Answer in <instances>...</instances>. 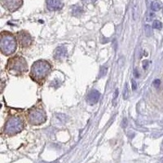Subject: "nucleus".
Instances as JSON below:
<instances>
[{
    "label": "nucleus",
    "mask_w": 163,
    "mask_h": 163,
    "mask_svg": "<svg viewBox=\"0 0 163 163\" xmlns=\"http://www.w3.org/2000/svg\"><path fill=\"white\" fill-rule=\"evenodd\" d=\"M51 66L48 61H38L31 67V78L38 83H42L51 71Z\"/></svg>",
    "instance_id": "obj_1"
},
{
    "label": "nucleus",
    "mask_w": 163,
    "mask_h": 163,
    "mask_svg": "<svg viewBox=\"0 0 163 163\" xmlns=\"http://www.w3.org/2000/svg\"><path fill=\"white\" fill-rule=\"evenodd\" d=\"M27 63L24 58L16 56L11 58L7 63V70L11 74L19 76L27 71Z\"/></svg>",
    "instance_id": "obj_2"
},
{
    "label": "nucleus",
    "mask_w": 163,
    "mask_h": 163,
    "mask_svg": "<svg viewBox=\"0 0 163 163\" xmlns=\"http://www.w3.org/2000/svg\"><path fill=\"white\" fill-rule=\"evenodd\" d=\"M0 48L2 52L6 56L12 55L16 51L17 41L12 34L8 32H3L1 34Z\"/></svg>",
    "instance_id": "obj_3"
},
{
    "label": "nucleus",
    "mask_w": 163,
    "mask_h": 163,
    "mask_svg": "<svg viewBox=\"0 0 163 163\" xmlns=\"http://www.w3.org/2000/svg\"><path fill=\"white\" fill-rule=\"evenodd\" d=\"M24 127V123L19 117H12L11 118L5 126V133L7 135H16L22 131Z\"/></svg>",
    "instance_id": "obj_4"
},
{
    "label": "nucleus",
    "mask_w": 163,
    "mask_h": 163,
    "mask_svg": "<svg viewBox=\"0 0 163 163\" xmlns=\"http://www.w3.org/2000/svg\"><path fill=\"white\" fill-rule=\"evenodd\" d=\"M28 118L31 124L39 125L46 121L47 116L44 110L39 108H32L28 111Z\"/></svg>",
    "instance_id": "obj_5"
},
{
    "label": "nucleus",
    "mask_w": 163,
    "mask_h": 163,
    "mask_svg": "<svg viewBox=\"0 0 163 163\" xmlns=\"http://www.w3.org/2000/svg\"><path fill=\"white\" fill-rule=\"evenodd\" d=\"M17 40L21 48H29L33 43V38L26 31H20L17 33Z\"/></svg>",
    "instance_id": "obj_6"
},
{
    "label": "nucleus",
    "mask_w": 163,
    "mask_h": 163,
    "mask_svg": "<svg viewBox=\"0 0 163 163\" xmlns=\"http://www.w3.org/2000/svg\"><path fill=\"white\" fill-rule=\"evenodd\" d=\"M4 7L10 12H15L22 5V0H2Z\"/></svg>",
    "instance_id": "obj_7"
},
{
    "label": "nucleus",
    "mask_w": 163,
    "mask_h": 163,
    "mask_svg": "<svg viewBox=\"0 0 163 163\" xmlns=\"http://www.w3.org/2000/svg\"><path fill=\"white\" fill-rule=\"evenodd\" d=\"M47 7L50 11L61 10L63 7L62 0H47Z\"/></svg>",
    "instance_id": "obj_8"
},
{
    "label": "nucleus",
    "mask_w": 163,
    "mask_h": 163,
    "mask_svg": "<svg viewBox=\"0 0 163 163\" xmlns=\"http://www.w3.org/2000/svg\"><path fill=\"white\" fill-rule=\"evenodd\" d=\"M100 93L97 90H92L87 95V102L90 105H95L99 101Z\"/></svg>",
    "instance_id": "obj_9"
},
{
    "label": "nucleus",
    "mask_w": 163,
    "mask_h": 163,
    "mask_svg": "<svg viewBox=\"0 0 163 163\" xmlns=\"http://www.w3.org/2000/svg\"><path fill=\"white\" fill-rule=\"evenodd\" d=\"M67 56V49L64 46H61L56 49L54 53V58L56 60H62Z\"/></svg>",
    "instance_id": "obj_10"
},
{
    "label": "nucleus",
    "mask_w": 163,
    "mask_h": 163,
    "mask_svg": "<svg viewBox=\"0 0 163 163\" xmlns=\"http://www.w3.org/2000/svg\"><path fill=\"white\" fill-rule=\"evenodd\" d=\"M82 13H83V9L82 7L78 6V5H74L72 7V14L74 17H79Z\"/></svg>",
    "instance_id": "obj_11"
},
{
    "label": "nucleus",
    "mask_w": 163,
    "mask_h": 163,
    "mask_svg": "<svg viewBox=\"0 0 163 163\" xmlns=\"http://www.w3.org/2000/svg\"><path fill=\"white\" fill-rule=\"evenodd\" d=\"M161 7H162V5H161V3H160L159 1H153L152 2V4H151V9L153 12H157V11H159L161 9Z\"/></svg>",
    "instance_id": "obj_12"
},
{
    "label": "nucleus",
    "mask_w": 163,
    "mask_h": 163,
    "mask_svg": "<svg viewBox=\"0 0 163 163\" xmlns=\"http://www.w3.org/2000/svg\"><path fill=\"white\" fill-rule=\"evenodd\" d=\"M128 97H129V86H128V83L126 82L125 84V87L123 89V99L127 100Z\"/></svg>",
    "instance_id": "obj_13"
},
{
    "label": "nucleus",
    "mask_w": 163,
    "mask_h": 163,
    "mask_svg": "<svg viewBox=\"0 0 163 163\" xmlns=\"http://www.w3.org/2000/svg\"><path fill=\"white\" fill-rule=\"evenodd\" d=\"M153 27L156 30H161L162 28V23L159 20H154L153 24Z\"/></svg>",
    "instance_id": "obj_14"
},
{
    "label": "nucleus",
    "mask_w": 163,
    "mask_h": 163,
    "mask_svg": "<svg viewBox=\"0 0 163 163\" xmlns=\"http://www.w3.org/2000/svg\"><path fill=\"white\" fill-rule=\"evenodd\" d=\"M145 34L148 37H150V35L153 34V32H152V29L150 27L149 25H145Z\"/></svg>",
    "instance_id": "obj_15"
},
{
    "label": "nucleus",
    "mask_w": 163,
    "mask_h": 163,
    "mask_svg": "<svg viewBox=\"0 0 163 163\" xmlns=\"http://www.w3.org/2000/svg\"><path fill=\"white\" fill-rule=\"evenodd\" d=\"M131 87H132L133 91H136V89H137V83H136L134 79L131 80Z\"/></svg>",
    "instance_id": "obj_16"
},
{
    "label": "nucleus",
    "mask_w": 163,
    "mask_h": 163,
    "mask_svg": "<svg viewBox=\"0 0 163 163\" xmlns=\"http://www.w3.org/2000/svg\"><path fill=\"white\" fill-rule=\"evenodd\" d=\"M149 62L148 61H144L143 62V68L144 69H147L148 67H149Z\"/></svg>",
    "instance_id": "obj_17"
},
{
    "label": "nucleus",
    "mask_w": 163,
    "mask_h": 163,
    "mask_svg": "<svg viewBox=\"0 0 163 163\" xmlns=\"http://www.w3.org/2000/svg\"><path fill=\"white\" fill-rule=\"evenodd\" d=\"M160 84H161V82H160L159 79H156V80H154V82H153V86L155 87H158Z\"/></svg>",
    "instance_id": "obj_18"
},
{
    "label": "nucleus",
    "mask_w": 163,
    "mask_h": 163,
    "mask_svg": "<svg viewBox=\"0 0 163 163\" xmlns=\"http://www.w3.org/2000/svg\"><path fill=\"white\" fill-rule=\"evenodd\" d=\"M122 126L123 128H126V126H127V119L125 118H123V120H122Z\"/></svg>",
    "instance_id": "obj_19"
},
{
    "label": "nucleus",
    "mask_w": 163,
    "mask_h": 163,
    "mask_svg": "<svg viewBox=\"0 0 163 163\" xmlns=\"http://www.w3.org/2000/svg\"><path fill=\"white\" fill-rule=\"evenodd\" d=\"M84 4H93V3H95L96 0H82Z\"/></svg>",
    "instance_id": "obj_20"
},
{
    "label": "nucleus",
    "mask_w": 163,
    "mask_h": 163,
    "mask_svg": "<svg viewBox=\"0 0 163 163\" xmlns=\"http://www.w3.org/2000/svg\"><path fill=\"white\" fill-rule=\"evenodd\" d=\"M133 74H134V76H135L136 78H139V71H138V69H134Z\"/></svg>",
    "instance_id": "obj_21"
},
{
    "label": "nucleus",
    "mask_w": 163,
    "mask_h": 163,
    "mask_svg": "<svg viewBox=\"0 0 163 163\" xmlns=\"http://www.w3.org/2000/svg\"><path fill=\"white\" fill-rule=\"evenodd\" d=\"M118 89H116L115 92H114V95H113V102L115 101V100L118 97Z\"/></svg>",
    "instance_id": "obj_22"
},
{
    "label": "nucleus",
    "mask_w": 163,
    "mask_h": 163,
    "mask_svg": "<svg viewBox=\"0 0 163 163\" xmlns=\"http://www.w3.org/2000/svg\"><path fill=\"white\" fill-rule=\"evenodd\" d=\"M162 163H163V159L162 160Z\"/></svg>",
    "instance_id": "obj_23"
},
{
    "label": "nucleus",
    "mask_w": 163,
    "mask_h": 163,
    "mask_svg": "<svg viewBox=\"0 0 163 163\" xmlns=\"http://www.w3.org/2000/svg\"><path fill=\"white\" fill-rule=\"evenodd\" d=\"M162 145H163V142H162Z\"/></svg>",
    "instance_id": "obj_24"
},
{
    "label": "nucleus",
    "mask_w": 163,
    "mask_h": 163,
    "mask_svg": "<svg viewBox=\"0 0 163 163\" xmlns=\"http://www.w3.org/2000/svg\"><path fill=\"white\" fill-rule=\"evenodd\" d=\"M55 163H58V162H55Z\"/></svg>",
    "instance_id": "obj_25"
}]
</instances>
